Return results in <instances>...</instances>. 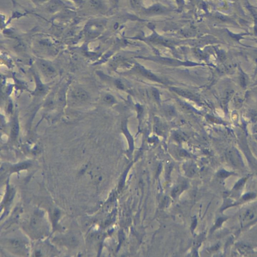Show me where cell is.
Masks as SVG:
<instances>
[{"mask_svg": "<svg viewBox=\"0 0 257 257\" xmlns=\"http://www.w3.org/2000/svg\"><path fill=\"white\" fill-rule=\"evenodd\" d=\"M38 65L42 72L48 76H52L56 74V70L55 68L48 62L40 61Z\"/></svg>", "mask_w": 257, "mask_h": 257, "instance_id": "1", "label": "cell"}, {"mask_svg": "<svg viewBox=\"0 0 257 257\" xmlns=\"http://www.w3.org/2000/svg\"><path fill=\"white\" fill-rule=\"evenodd\" d=\"M72 96L79 102H85L88 99V93L82 88H76L72 92Z\"/></svg>", "mask_w": 257, "mask_h": 257, "instance_id": "2", "label": "cell"}, {"mask_svg": "<svg viewBox=\"0 0 257 257\" xmlns=\"http://www.w3.org/2000/svg\"><path fill=\"white\" fill-rule=\"evenodd\" d=\"M174 91L176 93H177L181 96H184L186 98H190L191 99H193L194 98L193 94L191 92H189V91L184 90H182V89H178V88H174Z\"/></svg>", "mask_w": 257, "mask_h": 257, "instance_id": "3", "label": "cell"}, {"mask_svg": "<svg viewBox=\"0 0 257 257\" xmlns=\"http://www.w3.org/2000/svg\"><path fill=\"white\" fill-rule=\"evenodd\" d=\"M19 124L15 120L13 122L12 125V128H11V135L13 137H16L18 133H19Z\"/></svg>", "mask_w": 257, "mask_h": 257, "instance_id": "4", "label": "cell"}, {"mask_svg": "<svg viewBox=\"0 0 257 257\" xmlns=\"http://www.w3.org/2000/svg\"><path fill=\"white\" fill-rule=\"evenodd\" d=\"M164 11V9L160 6H155L151 8L149 12L151 14H158Z\"/></svg>", "mask_w": 257, "mask_h": 257, "instance_id": "5", "label": "cell"}, {"mask_svg": "<svg viewBox=\"0 0 257 257\" xmlns=\"http://www.w3.org/2000/svg\"><path fill=\"white\" fill-rule=\"evenodd\" d=\"M104 101L108 104H111L114 102V98L111 95H107L105 96Z\"/></svg>", "mask_w": 257, "mask_h": 257, "instance_id": "6", "label": "cell"}, {"mask_svg": "<svg viewBox=\"0 0 257 257\" xmlns=\"http://www.w3.org/2000/svg\"><path fill=\"white\" fill-rule=\"evenodd\" d=\"M117 86L118 88H121V89H123V86L122 84L120 82H119V81H117Z\"/></svg>", "mask_w": 257, "mask_h": 257, "instance_id": "7", "label": "cell"}, {"mask_svg": "<svg viewBox=\"0 0 257 257\" xmlns=\"http://www.w3.org/2000/svg\"><path fill=\"white\" fill-rule=\"evenodd\" d=\"M132 1H133V2H134V3H138V1H139V0H132Z\"/></svg>", "mask_w": 257, "mask_h": 257, "instance_id": "8", "label": "cell"}]
</instances>
